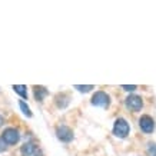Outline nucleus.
<instances>
[{
	"instance_id": "1",
	"label": "nucleus",
	"mask_w": 156,
	"mask_h": 156,
	"mask_svg": "<svg viewBox=\"0 0 156 156\" xmlns=\"http://www.w3.org/2000/svg\"><path fill=\"white\" fill-rule=\"evenodd\" d=\"M129 132H130V126H129V123L126 119L123 118H119L116 119V122L113 125V135L119 139H125V137H128Z\"/></svg>"
},
{
	"instance_id": "2",
	"label": "nucleus",
	"mask_w": 156,
	"mask_h": 156,
	"mask_svg": "<svg viewBox=\"0 0 156 156\" xmlns=\"http://www.w3.org/2000/svg\"><path fill=\"white\" fill-rule=\"evenodd\" d=\"M56 136L57 139L63 143H70L73 139H75V133L69 126L66 125H60L56 128Z\"/></svg>"
},
{
	"instance_id": "3",
	"label": "nucleus",
	"mask_w": 156,
	"mask_h": 156,
	"mask_svg": "<svg viewBox=\"0 0 156 156\" xmlns=\"http://www.w3.org/2000/svg\"><path fill=\"white\" fill-rule=\"evenodd\" d=\"M92 105L93 106H98V108H109V105H110V96L103 92V90H99V92H96L95 95L92 96V99H90Z\"/></svg>"
},
{
	"instance_id": "4",
	"label": "nucleus",
	"mask_w": 156,
	"mask_h": 156,
	"mask_svg": "<svg viewBox=\"0 0 156 156\" xmlns=\"http://www.w3.org/2000/svg\"><path fill=\"white\" fill-rule=\"evenodd\" d=\"M125 103H126V108H128L129 110H132V112H139V110H142V108H143L142 98L137 95L128 96L126 100H125Z\"/></svg>"
},
{
	"instance_id": "5",
	"label": "nucleus",
	"mask_w": 156,
	"mask_h": 156,
	"mask_svg": "<svg viewBox=\"0 0 156 156\" xmlns=\"http://www.w3.org/2000/svg\"><path fill=\"white\" fill-rule=\"evenodd\" d=\"M2 139H3L7 145H14V143L19 142L20 133H19L17 129L7 128V129H5V132H3V135H2Z\"/></svg>"
},
{
	"instance_id": "6",
	"label": "nucleus",
	"mask_w": 156,
	"mask_h": 156,
	"mask_svg": "<svg viewBox=\"0 0 156 156\" xmlns=\"http://www.w3.org/2000/svg\"><path fill=\"white\" fill-rule=\"evenodd\" d=\"M139 126L142 129V132H145V133H152L155 130V122H153V119H152L149 115L140 116V119H139Z\"/></svg>"
},
{
	"instance_id": "7",
	"label": "nucleus",
	"mask_w": 156,
	"mask_h": 156,
	"mask_svg": "<svg viewBox=\"0 0 156 156\" xmlns=\"http://www.w3.org/2000/svg\"><path fill=\"white\" fill-rule=\"evenodd\" d=\"M20 152H22L23 156H42L40 149L34 143H24L22 149H20Z\"/></svg>"
},
{
	"instance_id": "8",
	"label": "nucleus",
	"mask_w": 156,
	"mask_h": 156,
	"mask_svg": "<svg viewBox=\"0 0 156 156\" xmlns=\"http://www.w3.org/2000/svg\"><path fill=\"white\" fill-rule=\"evenodd\" d=\"M69 100H70V98H69V95H66V93H59V95L55 98V102H56L59 109L66 108L67 105H69Z\"/></svg>"
},
{
	"instance_id": "9",
	"label": "nucleus",
	"mask_w": 156,
	"mask_h": 156,
	"mask_svg": "<svg viewBox=\"0 0 156 156\" xmlns=\"http://www.w3.org/2000/svg\"><path fill=\"white\" fill-rule=\"evenodd\" d=\"M33 93H34L36 100H43L46 96L49 95L48 89H46L44 86H34V87H33Z\"/></svg>"
},
{
	"instance_id": "10",
	"label": "nucleus",
	"mask_w": 156,
	"mask_h": 156,
	"mask_svg": "<svg viewBox=\"0 0 156 156\" xmlns=\"http://www.w3.org/2000/svg\"><path fill=\"white\" fill-rule=\"evenodd\" d=\"M19 108H20V110L23 112L24 116H27V118H32V116H33V113H32L30 108L27 106V103H26L24 100H19Z\"/></svg>"
},
{
	"instance_id": "11",
	"label": "nucleus",
	"mask_w": 156,
	"mask_h": 156,
	"mask_svg": "<svg viewBox=\"0 0 156 156\" xmlns=\"http://www.w3.org/2000/svg\"><path fill=\"white\" fill-rule=\"evenodd\" d=\"M13 89H14V92H16L17 95L22 96L23 99H26V98H27V90H26L27 87H26L24 85H14Z\"/></svg>"
},
{
	"instance_id": "12",
	"label": "nucleus",
	"mask_w": 156,
	"mask_h": 156,
	"mask_svg": "<svg viewBox=\"0 0 156 156\" xmlns=\"http://www.w3.org/2000/svg\"><path fill=\"white\" fill-rule=\"evenodd\" d=\"M75 89H77L79 92H82V93H87V92H90L92 89H95V86L93 85H75Z\"/></svg>"
},
{
	"instance_id": "13",
	"label": "nucleus",
	"mask_w": 156,
	"mask_h": 156,
	"mask_svg": "<svg viewBox=\"0 0 156 156\" xmlns=\"http://www.w3.org/2000/svg\"><path fill=\"white\" fill-rule=\"evenodd\" d=\"M122 89L123 90H126V92H133V90H136L137 89V86L136 85H122Z\"/></svg>"
},
{
	"instance_id": "14",
	"label": "nucleus",
	"mask_w": 156,
	"mask_h": 156,
	"mask_svg": "<svg viewBox=\"0 0 156 156\" xmlns=\"http://www.w3.org/2000/svg\"><path fill=\"white\" fill-rule=\"evenodd\" d=\"M6 149H7V143H6L5 140L0 137V153H2V152H5Z\"/></svg>"
},
{
	"instance_id": "15",
	"label": "nucleus",
	"mask_w": 156,
	"mask_h": 156,
	"mask_svg": "<svg viewBox=\"0 0 156 156\" xmlns=\"http://www.w3.org/2000/svg\"><path fill=\"white\" fill-rule=\"evenodd\" d=\"M3 123H5V119H3V118H2V116H0V126H2Z\"/></svg>"
}]
</instances>
